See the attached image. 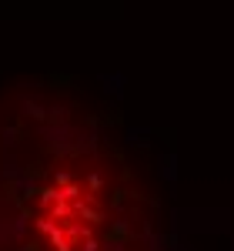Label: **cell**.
I'll return each mask as SVG.
<instances>
[{"label":"cell","instance_id":"obj_2","mask_svg":"<svg viewBox=\"0 0 234 251\" xmlns=\"http://www.w3.org/2000/svg\"><path fill=\"white\" fill-rule=\"evenodd\" d=\"M127 137H131V144H147V141H144L147 131H127Z\"/></svg>","mask_w":234,"mask_h":251},{"label":"cell","instance_id":"obj_1","mask_svg":"<svg viewBox=\"0 0 234 251\" xmlns=\"http://www.w3.org/2000/svg\"><path fill=\"white\" fill-rule=\"evenodd\" d=\"M161 174H164L167 181H174V157H171V154L161 157Z\"/></svg>","mask_w":234,"mask_h":251}]
</instances>
